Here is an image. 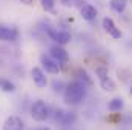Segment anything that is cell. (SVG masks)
Here are the masks:
<instances>
[{
	"label": "cell",
	"instance_id": "obj_1",
	"mask_svg": "<svg viewBox=\"0 0 132 130\" xmlns=\"http://www.w3.org/2000/svg\"><path fill=\"white\" fill-rule=\"evenodd\" d=\"M86 94V84L80 80H75L72 83H69L65 89V103L69 106H75L80 104L85 98Z\"/></svg>",
	"mask_w": 132,
	"mask_h": 130
},
{
	"label": "cell",
	"instance_id": "obj_2",
	"mask_svg": "<svg viewBox=\"0 0 132 130\" xmlns=\"http://www.w3.org/2000/svg\"><path fill=\"white\" fill-rule=\"evenodd\" d=\"M31 115H32L34 121L43 123L49 116V107L46 106V103L43 99H37V101H34L32 107H31Z\"/></svg>",
	"mask_w": 132,
	"mask_h": 130
},
{
	"label": "cell",
	"instance_id": "obj_3",
	"mask_svg": "<svg viewBox=\"0 0 132 130\" xmlns=\"http://www.w3.org/2000/svg\"><path fill=\"white\" fill-rule=\"evenodd\" d=\"M49 55H51L52 58H55L62 66L69 61V54L66 52V49L62 44H54V46H51V48H49Z\"/></svg>",
	"mask_w": 132,
	"mask_h": 130
},
{
	"label": "cell",
	"instance_id": "obj_4",
	"mask_svg": "<svg viewBox=\"0 0 132 130\" xmlns=\"http://www.w3.org/2000/svg\"><path fill=\"white\" fill-rule=\"evenodd\" d=\"M40 63L46 69V72H49V73H59L60 69H62V64L55 58H52L51 55H42L40 57Z\"/></svg>",
	"mask_w": 132,
	"mask_h": 130
},
{
	"label": "cell",
	"instance_id": "obj_5",
	"mask_svg": "<svg viewBox=\"0 0 132 130\" xmlns=\"http://www.w3.org/2000/svg\"><path fill=\"white\" fill-rule=\"evenodd\" d=\"M101 25H103V29L109 34L112 38H115V40H120V38H121V31L115 26V23H114V20H112V18L104 17V18H103V22H101Z\"/></svg>",
	"mask_w": 132,
	"mask_h": 130
},
{
	"label": "cell",
	"instance_id": "obj_6",
	"mask_svg": "<svg viewBox=\"0 0 132 130\" xmlns=\"http://www.w3.org/2000/svg\"><path fill=\"white\" fill-rule=\"evenodd\" d=\"M80 14H81V17H83V20H86V22H92V20H95L97 15H98L97 8H95L94 5H91V3H85V5L80 8Z\"/></svg>",
	"mask_w": 132,
	"mask_h": 130
},
{
	"label": "cell",
	"instance_id": "obj_7",
	"mask_svg": "<svg viewBox=\"0 0 132 130\" xmlns=\"http://www.w3.org/2000/svg\"><path fill=\"white\" fill-rule=\"evenodd\" d=\"M49 37L57 43V44H66L71 41V34L68 31H55V29H49Z\"/></svg>",
	"mask_w": 132,
	"mask_h": 130
},
{
	"label": "cell",
	"instance_id": "obj_8",
	"mask_svg": "<svg viewBox=\"0 0 132 130\" xmlns=\"http://www.w3.org/2000/svg\"><path fill=\"white\" fill-rule=\"evenodd\" d=\"M31 75H32V80H34V83H35L37 87H46L48 86V78H46L45 72L40 67H32Z\"/></svg>",
	"mask_w": 132,
	"mask_h": 130
},
{
	"label": "cell",
	"instance_id": "obj_9",
	"mask_svg": "<svg viewBox=\"0 0 132 130\" xmlns=\"http://www.w3.org/2000/svg\"><path fill=\"white\" fill-rule=\"evenodd\" d=\"M3 130H23V121H22V118H19L15 115L6 118V121L3 124Z\"/></svg>",
	"mask_w": 132,
	"mask_h": 130
},
{
	"label": "cell",
	"instance_id": "obj_10",
	"mask_svg": "<svg viewBox=\"0 0 132 130\" xmlns=\"http://www.w3.org/2000/svg\"><path fill=\"white\" fill-rule=\"evenodd\" d=\"M17 38V32L11 28L0 26V40L2 41H14Z\"/></svg>",
	"mask_w": 132,
	"mask_h": 130
},
{
	"label": "cell",
	"instance_id": "obj_11",
	"mask_svg": "<svg viewBox=\"0 0 132 130\" xmlns=\"http://www.w3.org/2000/svg\"><path fill=\"white\" fill-rule=\"evenodd\" d=\"M74 113H71V112H65V110H57L55 112V119L57 121H60L62 124H69V123H72L74 121Z\"/></svg>",
	"mask_w": 132,
	"mask_h": 130
},
{
	"label": "cell",
	"instance_id": "obj_12",
	"mask_svg": "<svg viewBox=\"0 0 132 130\" xmlns=\"http://www.w3.org/2000/svg\"><path fill=\"white\" fill-rule=\"evenodd\" d=\"M109 6H111V9L112 11H115V12H123L125 9H126V6H128V0H111L109 2Z\"/></svg>",
	"mask_w": 132,
	"mask_h": 130
},
{
	"label": "cell",
	"instance_id": "obj_13",
	"mask_svg": "<svg viewBox=\"0 0 132 130\" xmlns=\"http://www.w3.org/2000/svg\"><path fill=\"white\" fill-rule=\"evenodd\" d=\"M123 99L121 98H114V99H111L109 101V104H108V109L111 110V112H120L121 109H123Z\"/></svg>",
	"mask_w": 132,
	"mask_h": 130
},
{
	"label": "cell",
	"instance_id": "obj_14",
	"mask_svg": "<svg viewBox=\"0 0 132 130\" xmlns=\"http://www.w3.org/2000/svg\"><path fill=\"white\" fill-rule=\"evenodd\" d=\"M100 86H101V89H104V90H115V83L108 77V78H104V80H100Z\"/></svg>",
	"mask_w": 132,
	"mask_h": 130
},
{
	"label": "cell",
	"instance_id": "obj_15",
	"mask_svg": "<svg viewBox=\"0 0 132 130\" xmlns=\"http://www.w3.org/2000/svg\"><path fill=\"white\" fill-rule=\"evenodd\" d=\"M40 3H42V8L45 11H54L55 0H40Z\"/></svg>",
	"mask_w": 132,
	"mask_h": 130
},
{
	"label": "cell",
	"instance_id": "obj_16",
	"mask_svg": "<svg viewBox=\"0 0 132 130\" xmlns=\"http://www.w3.org/2000/svg\"><path fill=\"white\" fill-rule=\"evenodd\" d=\"M2 89H3L5 92H14V90H15V86H14L11 81L3 80V83H2Z\"/></svg>",
	"mask_w": 132,
	"mask_h": 130
},
{
	"label": "cell",
	"instance_id": "obj_17",
	"mask_svg": "<svg viewBox=\"0 0 132 130\" xmlns=\"http://www.w3.org/2000/svg\"><path fill=\"white\" fill-rule=\"evenodd\" d=\"M95 73H97L98 80H104V78H108V77H109V73H108V69H106V67H97Z\"/></svg>",
	"mask_w": 132,
	"mask_h": 130
},
{
	"label": "cell",
	"instance_id": "obj_18",
	"mask_svg": "<svg viewBox=\"0 0 132 130\" xmlns=\"http://www.w3.org/2000/svg\"><path fill=\"white\" fill-rule=\"evenodd\" d=\"M78 73H80V77H81V80H85V83H86V84H91V80L88 78V73H86L85 70H80Z\"/></svg>",
	"mask_w": 132,
	"mask_h": 130
},
{
	"label": "cell",
	"instance_id": "obj_19",
	"mask_svg": "<svg viewBox=\"0 0 132 130\" xmlns=\"http://www.w3.org/2000/svg\"><path fill=\"white\" fill-rule=\"evenodd\" d=\"M22 3H25V5H28V6H31V5H34V0H20Z\"/></svg>",
	"mask_w": 132,
	"mask_h": 130
},
{
	"label": "cell",
	"instance_id": "obj_20",
	"mask_svg": "<svg viewBox=\"0 0 132 130\" xmlns=\"http://www.w3.org/2000/svg\"><path fill=\"white\" fill-rule=\"evenodd\" d=\"M62 3H63V5H66V6H69V5L72 3V0H62Z\"/></svg>",
	"mask_w": 132,
	"mask_h": 130
},
{
	"label": "cell",
	"instance_id": "obj_21",
	"mask_svg": "<svg viewBox=\"0 0 132 130\" xmlns=\"http://www.w3.org/2000/svg\"><path fill=\"white\" fill-rule=\"evenodd\" d=\"M38 130H51L49 127H42V129H38Z\"/></svg>",
	"mask_w": 132,
	"mask_h": 130
},
{
	"label": "cell",
	"instance_id": "obj_22",
	"mask_svg": "<svg viewBox=\"0 0 132 130\" xmlns=\"http://www.w3.org/2000/svg\"><path fill=\"white\" fill-rule=\"evenodd\" d=\"M2 83H3V80H0V86H2Z\"/></svg>",
	"mask_w": 132,
	"mask_h": 130
},
{
	"label": "cell",
	"instance_id": "obj_23",
	"mask_svg": "<svg viewBox=\"0 0 132 130\" xmlns=\"http://www.w3.org/2000/svg\"><path fill=\"white\" fill-rule=\"evenodd\" d=\"M131 95H132V87H131Z\"/></svg>",
	"mask_w": 132,
	"mask_h": 130
},
{
	"label": "cell",
	"instance_id": "obj_24",
	"mask_svg": "<svg viewBox=\"0 0 132 130\" xmlns=\"http://www.w3.org/2000/svg\"><path fill=\"white\" fill-rule=\"evenodd\" d=\"M131 119H132V118H131Z\"/></svg>",
	"mask_w": 132,
	"mask_h": 130
}]
</instances>
